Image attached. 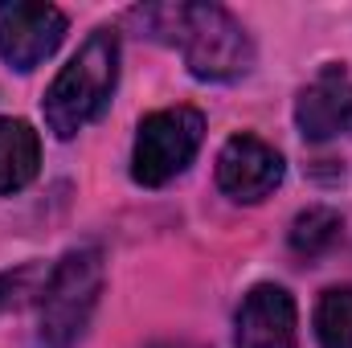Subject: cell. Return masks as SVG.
<instances>
[{
  "label": "cell",
  "mask_w": 352,
  "mask_h": 348,
  "mask_svg": "<svg viewBox=\"0 0 352 348\" xmlns=\"http://www.w3.org/2000/svg\"><path fill=\"white\" fill-rule=\"evenodd\" d=\"M135 21L148 37L180 45L192 78L201 83H234L254 66L250 33L221 4H148L135 8Z\"/></svg>",
  "instance_id": "cell-1"
},
{
  "label": "cell",
  "mask_w": 352,
  "mask_h": 348,
  "mask_svg": "<svg viewBox=\"0 0 352 348\" xmlns=\"http://www.w3.org/2000/svg\"><path fill=\"white\" fill-rule=\"evenodd\" d=\"M115 83H119V37L115 29H94L41 98L50 131L62 140L78 135L107 111Z\"/></svg>",
  "instance_id": "cell-2"
},
{
  "label": "cell",
  "mask_w": 352,
  "mask_h": 348,
  "mask_svg": "<svg viewBox=\"0 0 352 348\" xmlns=\"http://www.w3.org/2000/svg\"><path fill=\"white\" fill-rule=\"evenodd\" d=\"M102 291V254L94 246L70 250L45 274L37 295V340L45 348H74L87 332Z\"/></svg>",
  "instance_id": "cell-3"
},
{
  "label": "cell",
  "mask_w": 352,
  "mask_h": 348,
  "mask_svg": "<svg viewBox=\"0 0 352 348\" xmlns=\"http://www.w3.org/2000/svg\"><path fill=\"white\" fill-rule=\"evenodd\" d=\"M201 140H205V119L201 111L192 107H164V111H152L144 123H140V135H135V152H131V176L148 188H160L168 184L173 176H180L192 156L201 152Z\"/></svg>",
  "instance_id": "cell-4"
},
{
  "label": "cell",
  "mask_w": 352,
  "mask_h": 348,
  "mask_svg": "<svg viewBox=\"0 0 352 348\" xmlns=\"http://www.w3.org/2000/svg\"><path fill=\"white\" fill-rule=\"evenodd\" d=\"M66 37V12L54 4L4 0L0 4V58L12 70L41 66Z\"/></svg>",
  "instance_id": "cell-5"
},
{
  "label": "cell",
  "mask_w": 352,
  "mask_h": 348,
  "mask_svg": "<svg viewBox=\"0 0 352 348\" xmlns=\"http://www.w3.org/2000/svg\"><path fill=\"white\" fill-rule=\"evenodd\" d=\"M217 184L234 201H263L283 184V156L258 135H234L217 156Z\"/></svg>",
  "instance_id": "cell-6"
},
{
  "label": "cell",
  "mask_w": 352,
  "mask_h": 348,
  "mask_svg": "<svg viewBox=\"0 0 352 348\" xmlns=\"http://www.w3.org/2000/svg\"><path fill=\"white\" fill-rule=\"evenodd\" d=\"M234 345L238 348H299V312L291 291L263 283L254 287L234 320Z\"/></svg>",
  "instance_id": "cell-7"
},
{
  "label": "cell",
  "mask_w": 352,
  "mask_h": 348,
  "mask_svg": "<svg viewBox=\"0 0 352 348\" xmlns=\"http://www.w3.org/2000/svg\"><path fill=\"white\" fill-rule=\"evenodd\" d=\"M295 123L307 140H332L352 127V78L340 66L320 70L295 98Z\"/></svg>",
  "instance_id": "cell-8"
},
{
  "label": "cell",
  "mask_w": 352,
  "mask_h": 348,
  "mask_svg": "<svg viewBox=\"0 0 352 348\" xmlns=\"http://www.w3.org/2000/svg\"><path fill=\"white\" fill-rule=\"evenodd\" d=\"M41 168V140L25 119H0V193H21Z\"/></svg>",
  "instance_id": "cell-9"
},
{
  "label": "cell",
  "mask_w": 352,
  "mask_h": 348,
  "mask_svg": "<svg viewBox=\"0 0 352 348\" xmlns=\"http://www.w3.org/2000/svg\"><path fill=\"white\" fill-rule=\"evenodd\" d=\"M340 230H344V221H340L336 209L311 205V209H303V213L295 217V226H291V250L303 254V259H320V254L340 238Z\"/></svg>",
  "instance_id": "cell-10"
},
{
  "label": "cell",
  "mask_w": 352,
  "mask_h": 348,
  "mask_svg": "<svg viewBox=\"0 0 352 348\" xmlns=\"http://www.w3.org/2000/svg\"><path fill=\"white\" fill-rule=\"evenodd\" d=\"M316 336L324 348H352V287L324 291L316 307Z\"/></svg>",
  "instance_id": "cell-11"
},
{
  "label": "cell",
  "mask_w": 352,
  "mask_h": 348,
  "mask_svg": "<svg viewBox=\"0 0 352 348\" xmlns=\"http://www.w3.org/2000/svg\"><path fill=\"white\" fill-rule=\"evenodd\" d=\"M41 287H45V279H41L37 266H21V270L0 274V312H4V307L29 303L33 295H41Z\"/></svg>",
  "instance_id": "cell-12"
},
{
  "label": "cell",
  "mask_w": 352,
  "mask_h": 348,
  "mask_svg": "<svg viewBox=\"0 0 352 348\" xmlns=\"http://www.w3.org/2000/svg\"><path fill=\"white\" fill-rule=\"evenodd\" d=\"M148 348H205V345H192V340H156Z\"/></svg>",
  "instance_id": "cell-13"
}]
</instances>
